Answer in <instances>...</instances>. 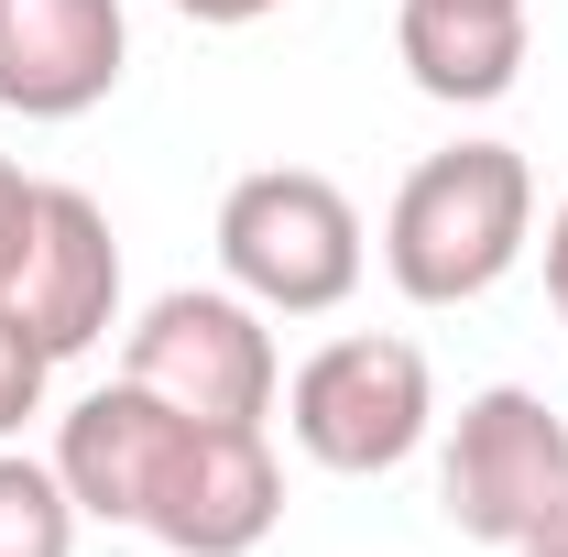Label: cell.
<instances>
[{"instance_id": "3957f363", "label": "cell", "mask_w": 568, "mask_h": 557, "mask_svg": "<svg viewBox=\"0 0 568 557\" xmlns=\"http://www.w3.org/2000/svg\"><path fill=\"white\" fill-rule=\"evenodd\" d=\"M284 426H295V448H306L317 470H339V482H383V470L416 459L426 426H437V372H426L416 340H394V328H351V340L306 350V361L284 372Z\"/></svg>"}, {"instance_id": "52a82bcc", "label": "cell", "mask_w": 568, "mask_h": 557, "mask_svg": "<svg viewBox=\"0 0 568 557\" xmlns=\"http://www.w3.org/2000/svg\"><path fill=\"white\" fill-rule=\"evenodd\" d=\"M0 317H22L44 340V361H77L121 328V241L88 186H33L22 252L0 274Z\"/></svg>"}, {"instance_id": "4fadbf2b", "label": "cell", "mask_w": 568, "mask_h": 557, "mask_svg": "<svg viewBox=\"0 0 568 557\" xmlns=\"http://www.w3.org/2000/svg\"><path fill=\"white\" fill-rule=\"evenodd\" d=\"M22 219H33V175L0 153V274H11V252H22Z\"/></svg>"}, {"instance_id": "7a4b0ae2", "label": "cell", "mask_w": 568, "mask_h": 557, "mask_svg": "<svg viewBox=\"0 0 568 557\" xmlns=\"http://www.w3.org/2000/svg\"><path fill=\"white\" fill-rule=\"evenodd\" d=\"M361 209L317 164H263L219 198V274L241 284L263 317H328L361 295Z\"/></svg>"}, {"instance_id": "7c38bea8", "label": "cell", "mask_w": 568, "mask_h": 557, "mask_svg": "<svg viewBox=\"0 0 568 557\" xmlns=\"http://www.w3.org/2000/svg\"><path fill=\"white\" fill-rule=\"evenodd\" d=\"M44 383H55V361H44V340H33L22 317H0V448H11L22 426L44 416Z\"/></svg>"}, {"instance_id": "277c9868", "label": "cell", "mask_w": 568, "mask_h": 557, "mask_svg": "<svg viewBox=\"0 0 568 557\" xmlns=\"http://www.w3.org/2000/svg\"><path fill=\"white\" fill-rule=\"evenodd\" d=\"M142 394H164L175 416H219V426H263L284 405V350L263 328V306L241 284H175L132 317L121 350Z\"/></svg>"}, {"instance_id": "8992f818", "label": "cell", "mask_w": 568, "mask_h": 557, "mask_svg": "<svg viewBox=\"0 0 568 557\" xmlns=\"http://www.w3.org/2000/svg\"><path fill=\"white\" fill-rule=\"evenodd\" d=\"M274 525H284L274 437L263 426H219V416H175L132 536H153V547H175V557H252Z\"/></svg>"}, {"instance_id": "8fae6325", "label": "cell", "mask_w": 568, "mask_h": 557, "mask_svg": "<svg viewBox=\"0 0 568 557\" xmlns=\"http://www.w3.org/2000/svg\"><path fill=\"white\" fill-rule=\"evenodd\" d=\"M77 492L55 482V459L0 448V557H77Z\"/></svg>"}, {"instance_id": "2e32d148", "label": "cell", "mask_w": 568, "mask_h": 557, "mask_svg": "<svg viewBox=\"0 0 568 557\" xmlns=\"http://www.w3.org/2000/svg\"><path fill=\"white\" fill-rule=\"evenodd\" d=\"M514 557H568V514H547V525H536V536H525Z\"/></svg>"}, {"instance_id": "ba28073f", "label": "cell", "mask_w": 568, "mask_h": 557, "mask_svg": "<svg viewBox=\"0 0 568 557\" xmlns=\"http://www.w3.org/2000/svg\"><path fill=\"white\" fill-rule=\"evenodd\" d=\"M132 67L121 0H0V110L22 121H88Z\"/></svg>"}, {"instance_id": "6da1fadb", "label": "cell", "mask_w": 568, "mask_h": 557, "mask_svg": "<svg viewBox=\"0 0 568 557\" xmlns=\"http://www.w3.org/2000/svg\"><path fill=\"white\" fill-rule=\"evenodd\" d=\"M536 252V164L514 142H448L394 186L383 274L416 306H470Z\"/></svg>"}, {"instance_id": "5bb4252c", "label": "cell", "mask_w": 568, "mask_h": 557, "mask_svg": "<svg viewBox=\"0 0 568 557\" xmlns=\"http://www.w3.org/2000/svg\"><path fill=\"white\" fill-rule=\"evenodd\" d=\"M164 11H186V22H209V33H252V22H274L284 0H164Z\"/></svg>"}, {"instance_id": "9a60e30c", "label": "cell", "mask_w": 568, "mask_h": 557, "mask_svg": "<svg viewBox=\"0 0 568 557\" xmlns=\"http://www.w3.org/2000/svg\"><path fill=\"white\" fill-rule=\"evenodd\" d=\"M547 295H558V317H568V198H558V219H547Z\"/></svg>"}, {"instance_id": "9c48e42d", "label": "cell", "mask_w": 568, "mask_h": 557, "mask_svg": "<svg viewBox=\"0 0 568 557\" xmlns=\"http://www.w3.org/2000/svg\"><path fill=\"white\" fill-rule=\"evenodd\" d=\"M164 437H175V405L142 394L132 372H121V383H99V394L67 405V426H55V482L77 492L88 525H142V492H153Z\"/></svg>"}, {"instance_id": "30bf717a", "label": "cell", "mask_w": 568, "mask_h": 557, "mask_svg": "<svg viewBox=\"0 0 568 557\" xmlns=\"http://www.w3.org/2000/svg\"><path fill=\"white\" fill-rule=\"evenodd\" d=\"M525 0H394V55L448 110H493L525 77Z\"/></svg>"}, {"instance_id": "5b68a950", "label": "cell", "mask_w": 568, "mask_h": 557, "mask_svg": "<svg viewBox=\"0 0 568 557\" xmlns=\"http://www.w3.org/2000/svg\"><path fill=\"white\" fill-rule=\"evenodd\" d=\"M437 503H448L459 536H481L503 557L547 514H568V426L547 416V394H525V383L470 394L448 426V459H437Z\"/></svg>"}]
</instances>
